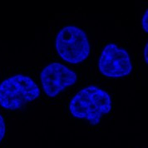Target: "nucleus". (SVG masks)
Returning <instances> with one entry per match:
<instances>
[{"label":"nucleus","instance_id":"2","mask_svg":"<svg viewBox=\"0 0 148 148\" xmlns=\"http://www.w3.org/2000/svg\"><path fill=\"white\" fill-rule=\"evenodd\" d=\"M41 91L29 76L16 74L0 83V106L15 111L39 97Z\"/></svg>","mask_w":148,"mask_h":148},{"label":"nucleus","instance_id":"5","mask_svg":"<svg viewBox=\"0 0 148 148\" xmlns=\"http://www.w3.org/2000/svg\"><path fill=\"white\" fill-rule=\"evenodd\" d=\"M42 87L47 97H55L77 81V73L60 62H51L40 73Z\"/></svg>","mask_w":148,"mask_h":148},{"label":"nucleus","instance_id":"4","mask_svg":"<svg viewBox=\"0 0 148 148\" xmlns=\"http://www.w3.org/2000/svg\"><path fill=\"white\" fill-rule=\"evenodd\" d=\"M98 68L105 77L118 78L132 73V63L127 50L110 42L101 51L98 60Z\"/></svg>","mask_w":148,"mask_h":148},{"label":"nucleus","instance_id":"8","mask_svg":"<svg viewBox=\"0 0 148 148\" xmlns=\"http://www.w3.org/2000/svg\"><path fill=\"white\" fill-rule=\"evenodd\" d=\"M144 59H145V62L147 64L148 63V43L147 42L146 45H145V47H144Z\"/></svg>","mask_w":148,"mask_h":148},{"label":"nucleus","instance_id":"6","mask_svg":"<svg viewBox=\"0 0 148 148\" xmlns=\"http://www.w3.org/2000/svg\"><path fill=\"white\" fill-rule=\"evenodd\" d=\"M5 134H6V123L3 116L0 114V142L4 138Z\"/></svg>","mask_w":148,"mask_h":148},{"label":"nucleus","instance_id":"1","mask_svg":"<svg viewBox=\"0 0 148 148\" xmlns=\"http://www.w3.org/2000/svg\"><path fill=\"white\" fill-rule=\"evenodd\" d=\"M112 108L110 94L94 85L81 89L69 102V111L73 116L86 119L92 126L98 125L102 116L108 114Z\"/></svg>","mask_w":148,"mask_h":148},{"label":"nucleus","instance_id":"7","mask_svg":"<svg viewBox=\"0 0 148 148\" xmlns=\"http://www.w3.org/2000/svg\"><path fill=\"white\" fill-rule=\"evenodd\" d=\"M141 26L143 30L148 33V9H147L145 11V13L142 16V18H141Z\"/></svg>","mask_w":148,"mask_h":148},{"label":"nucleus","instance_id":"3","mask_svg":"<svg viewBox=\"0 0 148 148\" xmlns=\"http://www.w3.org/2000/svg\"><path fill=\"white\" fill-rule=\"evenodd\" d=\"M55 48L62 60L73 64L82 62L91 53L87 34L82 28L73 25L63 27L58 33Z\"/></svg>","mask_w":148,"mask_h":148}]
</instances>
